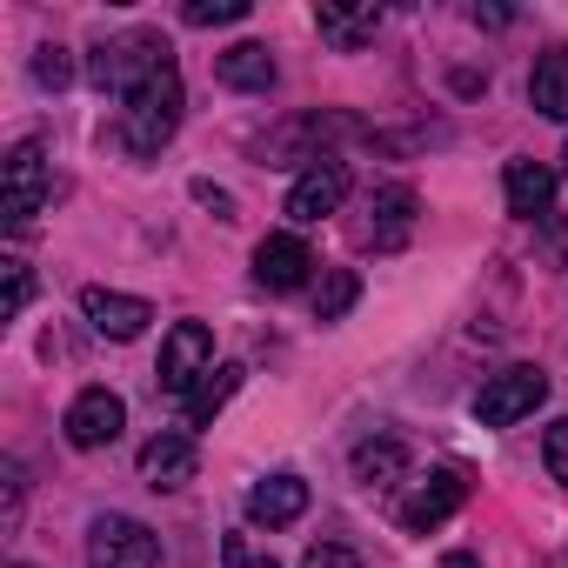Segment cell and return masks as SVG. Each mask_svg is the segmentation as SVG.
I'll return each mask as SVG.
<instances>
[{
    "instance_id": "obj_1",
    "label": "cell",
    "mask_w": 568,
    "mask_h": 568,
    "mask_svg": "<svg viewBox=\"0 0 568 568\" xmlns=\"http://www.w3.org/2000/svg\"><path fill=\"white\" fill-rule=\"evenodd\" d=\"M174 128H181V68H174V54H168L161 68H148V74L128 88V121H121V134H128L134 154H161V148L174 141Z\"/></svg>"
},
{
    "instance_id": "obj_2",
    "label": "cell",
    "mask_w": 568,
    "mask_h": 568,
    "mask_svg": "<svg viewBox=\"0 0 568 568\" xmlns=\"http://www.w3.org/2000/svg\"><path fill=\"white\" fill-rule=\"evenodd\" d=\"M541 395H548V375L528 368V362H515V368H501V375H488L475 388V422L481 428H515L521 415L541 408Z\"/></svg>"
},
{
    "instance_id": "obj_3",
    "label": "cell",
    "mask_w": 568,
    "mask_h": 568,
    "mask_svg": "<svg viewBox=\"0 0 568 568\" xmlns=\"http://www.w3.org/2000/svg\"><path fill=\"white\" fill-rule=\"evenodd\" d=\"M88 568H161V535L134 515H101L88 528Z\"/></svg>"
},
{
    "instance_id": "obj_4",
    "label": "cell",
    "mask_w": 568,
    "mask_h": 568,
    "mask_svg": "<svg viewBox=\"0 0 568 568\" xmlns=\"http://www.w3.org/2000/svg\"><path fill=\"white\" fill-rule=\"evenodd\" d=\"M48 154H41V141H21L8 161H0V214H8L14 227L21 221H34L41 207H48Z\"/></svg>"
},
{
    "instance_id": "obj_5",
    "label": "cell",
    "mask_w": 568,
    "mask_h": 568,
    "mask_svg": "<svg viewBox=\"0 0 568 568\" xmlns=\"http://www.w3.org/2000/svg\"><path fill=\"white\" fill-rule=\"evenodd\" d=\"M207 368H214V335H207V322H174V328H168V342H161V368H154V375H161V388L187 402V395H194V382H201Z\"/></svg>"
},
{
    "instance_id": "obj_6",
    "label": "cell",
    "mask_w": 568,
    "mask_h": 568,
    "mask_svg": "<svg viewBox=\"0 0 568 568\" xmlns=\"http://www.w3.org/2000/svg\"><path fill=\"white\" fill-rule=\"evenodd\" d=\"M168 61V41L161 34H121V41H101L94 48V61H88V74H94V88L108 94V88H134L148 68H161Z\"/></svg>"
},
{
    "instance_id": "obj_7",
    "label": "cell",
    "mask_w": 568,
    "mask_h": 568,
    "mask_svg": "<svg viewBox=\"0 0 568 568\" xmlns=\"http://www.w3.org/2000/svg\"><path fill=\"white\" fill-rule=\"evenodd\" d=\"M462 501H468V481H462L455 468H428V475L402 495V508H395V515H402V528H408V535H428V528H442Z\"/></svg>"
},
{
    "instance_id": "obj_8",
    "label": "cell",
    "mask_w": 568,
    "mask_h": 568,
    "mask_svg": "<svg viewBox=\"0 0 568 568\" xmlns=\"http://www.w3.org/2000/svg\"><path fill=\"white\" fill-rule=\"evenodd\" d=\"M348 201V168L335 161V154H322V161H308L302 168V181L288 187V221H302V227H315L322 214H335Z\"/></svg>"
},
{
    "instance_id": "obj_9",
    "label": "cell",
    "mask_w": 568,
    "mask_h": 568,
    "mask_svg": "<svg viewBox=\"0 0 568 568\" xmlns=\"http://www.w3.org/2000/svg\"><path fill=\"white\" fill-rule=\"evenodd\" d=\"M68 442L74 448H108L121 428H128V408H121V395L114 388H81L74 402H68Z\"/></svg>"
},
{
    "instance_id": "obj_10",
    "label": "cell",
    "mask_w": 568,
    "mask_h": 568,
    "mask_svg": "<svg viewBox=\"0 0 568 568\" xmlns=\"http://www.w3.org/2000/svg\"><path fill=\"white\" fill-rule=\"evenodd\" d=\"M308 274H315V254H308L302 234H267L254 247V281H261L267 295H295Z\"/></svg>"
},
{
    "instance_id": "obj_11",
    "label": "cell",
    "mask_w": 568,
    "mask_h": 568,
    "mask_svg": "<svg viewBox=\"0 0 568 568\" xmlns=\"http://www.w3.org/2000/svg\"><path fill=\"white\" fill-rule=\"evenodd\" d=\"M81 315H88L94 335H108V342H134V335L154 322V308H148L141 295H114V288H81Z\"/></svg>"
},
{
    "instance_id": "obj_12",
    "label": "cell",
    "mask_w": 568,
    "mask_h": 568,
    "mask_svg": "<svg viewBox=\"0 0 568 568\" xmlns=\"http://www.w3.org/2000/svg\"><path fill=\"white\" fill-rule=\"evenodd\" d=\"M302 515H308V481L302 475H267V481L247 488V521H261V528H288Z\"/></svg>"
},
{
    "instance_id": "obj_13",
    "label": "cell",
    "mask_w": 568,
    "mask_h": 568,
    "mask_svg": "<svg viewBox=\"0 0 568 568\" xmlns=\"http://www.w3.org/2000/svg\"><path fill=\"white\" fill-rule=\"evenodd\" d=\"M501 194H508V214L548 221V214H555V168H541V161H508Z\"/></svg>"
},
{
    "instance_id": "obj_14",
    "label": "cell",
    "mask_w": 568,
    "mask_h": 568,
    "mask_svg": "<svg viewBox=\"0 0 568 568\" xmlns=\"http://www.w3.org/2000/svg\"><path fill=\"white\" fill-rule=\"evenodd\" d=\"M214 81L234 94H267L274 88V54L261 41H234L227 54H214Z\"/></svg>"
},
{
    "instance_id": "obj_15",
    "label": "cell",
    "mask_w": 568,
    "mask_h": 568,
    "mask_svg": "<svg viewBox=\"0 0 568 568\" xmlns=\"http://www.w3.org/2000/svg\"><path fill=\"white\" fill-rule=\"evenodd\" d=\"M194 468H201V455H194L187 435H154V442L141 448V475H148V488H187Z\"/></svg>"
},
{
    "instance_id": "obj_16",
    "label": "cell",
    "mask_w": 568,
    "mask_h": 568,
    "mask_svg": "<svg viewBox=\"0 0 568 568\" xmlns=\"http://www.w3.org/2000/svg\"><path fill=\"white\" fill-rule=\"evenodd\" d=\"M528 108L548 121H568V48H541L528 68Z\"/></svg>"
},
{
    "instance_id": "obj_17",
    "label": "cell",
    "mask_w": 568,
    "mask_h": 568,
    "mask_svg": "<svg viewBox=\"0 0 568 568\" xmlns=\"http://www.w3.org/2000/svg\"><path fill=\"white\" fill-rule=\"evenodd\" d=\"M241 375H247L241 362H221V368H207V375L194 382V395L181 402V415H187V428H207V422H214V415H221V408L234 402V388H241Z\"/></svg>"
},
{
    "instance_id": "obj_18",
    "label": "cell",
    "mask_w": 568,
    "mask_h": 568,
    "mask_svg": "<svg viewBox=\"0 0 568 568\" xmlns=\"http://www.w3.org/2000/svg\"><path fill=\"white\" fill-rule=\"evenodd\" d=\"M408 475V448L395 442V435H368L362 448H355V481L362 488H395Z\"/></svg>"
},
{
    "instance_id": "obj_19",
    "label": "cell",
    "mask_w": 568,
    "mask_h": 568,
    "mask_svg": "<svg viewBox=\"0 0 568 568\" xmlns=\"http://www.w3.org/2000/svg\"><path fill=\"white\" fill-rule=\"evenodd\" d=\"M368 214H375L368 241H375V247H402V241H408V221H415V194H408V187H375V194H368Z\"/></svg>"
},
{
    "instance_id": "obj_20",
    "label": "cell",
    "mask_w": 568,
    "mask_h": 568,
    "mask_svg": "<svg viewBox=\"0 0 568 568\" xmlns=\"http://www.w3.org/2000/svg\"><path fill=\"white\" fill-rule=\"evenodd\" d=\"M315 28L342 48V54H355L362 41H375V28H382V8H315Z\"/></svg>"
},
{
    "instance_id": "obj_21",
    "label": "cell",
    "mask_w": 568,
    "mask_h": 568,
    "mask_svg": "<svg viewBox=\"0 0 568 568\" xmlns=\"http://www.w3.org/2000/svg\"><path fill=\"white\" fill-rule=\"evenodd\" d=\"M355 295H362L355 267H328V274H322V288H315V322H342V315L355 308Z\"/></svg>"
},
{
    "instance_id": "obj_22",
    "label": "cell",
    "mask_w": 568,
    "mask_h": 568,
    "mask_svg": "<svg viewBox=\"0 0 568 568\" xmlns=\"http://www.w3.org/2000/svg\"><path fill=\"white\" fill-rule=\"evenodd\" d=\"M181 21L187 28H227V21H247V0H187Z\"/></svg>"
},
{
    "instance_id": "obj_23",
    "label": "cell",
    "mask_w": 568,
    "mask_h": 568,
    "mask_svg": "<svg viewBox=\"0 0 568 568\" xmlns=\"http://www.w3.org/2000/svg\"><path fill=\"white\" fill-rule=\"evenodd\" d=\"M34 81L61 94V88L74 81V54H68V48H41V54H34Z\"/></svg>"
},
{
    "instance_id": "obj_24",
    "label": "cell",
    "mask_w": 568,
    "mask_h": 568,
    "mask_svg": "<svg viewBox=\"0 0 568 568\" xmlns=\"http://www.w3.org/2000/svg\"><path fill=\"white\" fill-rule=\"evenodd\" d=\"M221 568H281V561H274L267 548H254L247 535H227V541H221Z\"/></svg>"
},
{
    "instance_id": "obj_25",
    "label": "cell",
    "mask_w": 568,
    "mask_h": 568,
    "mask_svg": "<svg viewBox=\"0 0 568 568\" xmlns=\"http://www.w3.org/2000/svg\"><path fill=\"white\" fill-rule=\"evenodd\" d=\"M541 455H548V475H555V481L568 488V415H561V422L548 428V442H541Z\"/></svg>"
},
{
    "instance_id": "obj_26",
    "label": "cell",
    "mask_w": 568,
    "mask_h": 568,
    "mask_svg": "<svg viewBox=\"0 0 568 568\" xmlns=\"http://www.w3.org/2000/svg\"><path fill=\"white\" fill-rule=\"evenodd\" d=\"M302 568H362V555L342 548V541H315V548L302 555Z\"/></svg>"
},
{
    "instance_id": "obj_27",
    "label": "cell",
    "mask_w": 568,
    "mask_h": 568,
    "mask_svg": "<svg viewBox=\"0 0 568 568\" xmlns=\"http://www.w3.org/2000/svg\"><path fill=\"white\" fill-rule=\"evenodd\" d=\"M0 267H8V315H21V308H28V295H34L28 261H0Z\"/></svg>"
},
{
    "instance_id": "obj_28",
    "label": "cell",
    "mask_w": 568,
    "mask_h": 568,
    "mask_svg": "<svg viewBox=\"0 0 568 568\" xmlns=\"http://www.w3.org/2000/svg\"><path fill=\"white\" fill-rule=\"evenodd\" d=\"M448 568H481V561L475 555H448Z\"/></svg>"
},
{
    "instance_id": "obj_29",
    "label": "cell",
    "mask_w": 568,
    "mask_h": 568,
    "mask_svg": "<svg viewBox=\"0 0 568 568\" xmlns=\"http://www.w3.org/2000/svg\"><path fill=\"white\" fill-rule=\"evenodd\" d=\"M561 174H568V148H561Z\"/></svg>"
},
{
    "instance_id": "obj_30",
    "label": "cell",
    "mask_w": 568,
    "mask_h": 568,
    "mask_svg": "<svg viewBox=\"0 0 568 568\" xmlns=\"http://www.w3.org/2000/svg\"><path fill=\"white\" fill-rule=\"evenodd\" d=\"M21 568H28V561H21Z\"/></svg>"
}]
</instances>
